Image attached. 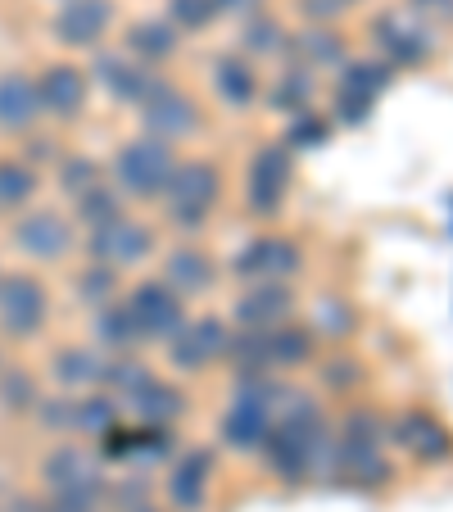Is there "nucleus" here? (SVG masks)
I'll return each mask as SVG.
<instances>
[{
	"instance_id": "nucleus-51",
	"label": "nucleus",
	"mask_w": 453,
	"mask_h": 512,
	"mask_svg": "<svg viewBox=\"0 0 453 512\" xmlns=\"http://www.w3.org/2000/svg\"><path fill=\"white\" fill-rule=\"evenodd\" d=\"M127 512H164V508H155V503H141V508H127Z\"/></svg>"
},
{
	"instance_id": "nucleus-4",
	"label": "nucleus",
	"mask_w": 453,
	"mask_h": 512,
	"mask_svg": "<svg viewBox=\"0 0 453 512\" xmlns=\"http://www.w3.org/2000/svg\"><path fill=\"white\" fill-rule=\"evenodd\" d=\"M177 145L159 141V136H132V141H123L109 155V182L123 191V200H136V204H155L159 195H164L168 177H173L177 168Z\"/></svg>"
},
{
	"instance_id": "nucleus-23",
	"label": "nucleus",
	"mask_w": 453,
	"mask_h": 512,
	"mask_svg": "<svg viewBox=\"0 0 453 512\" xmlns=\"http://www.w3.org/2000/svg\"><path fill=\"white\" fill-rule=\"evenodd\" d=\"M322 354V336L313 331V322H281V327H268V368L277 377H290V372L313 368Z\"/></svg>"
},
{
	"instance_id": "nucleus-42",
	"label": "nucleus",
	"mask_w": 453,
	"mask_h": 512,
	"mask_svg": "<svg viewBox=\"0 0 453 512\" xmlns=\"http://www.w3.org/2000/svg\"><path fill=\"white\" fill-rule=\"evenodd\" d=\"M313 368H318V381L331 390V395H354V390H363V381H367L363 358H354V354L318 358Z\"/></svg>"
},
{
	"instance_id": "nucleus-3",
	"label": "nucleus",
	"mask_w": 453,
	"mask_h": 512,
	"mask_svg": "<svg viewBox=\"0 0 453 512\" xmlns=\"http://www.w3.org/2000/svg\"><path fill=\"white\" fill-rule=\"evenodd\" d=\"M222 182H227V177H222V168L213 164V159H204V155L177 159L173 177H168L164 195H159L164 223L182 236H200L222 204Z\"/></svg>"
},
{
	"instance_id": "nucleus-52",
	"label": "nucleus",
	"mask_w": 453,
	"mask_h": 512,
	"mask_svg": "<svg viewBox=\"0 0 453 512\" xmlns=\"http://www.w3.org/2000/svg\"><path fill=\"white\" fill-rule=\"evenodd\" d=\"M345 5H349V10H354V5H358V0H345Z\"/></svg>"
},
{
	"instance_id": "nucleus-7",
	"label": "nucleus",
	"mask_w": 453,
	"mask_h": 512,
	"mask_svg": "<svg viewBox=\"0 0 453 512\" xmlns=\"http://www.w3.org/2000/svg\"><path fill=\"white\" fill-rule=\"evenodd\" d=\"M50 327V286L37 272H5L0 277V340L28 345Z\"/></svg>"
},
{
	"instance_id": "nucleus-5",
	"label": "nucleus",
	"mask_w": 453,
	"mask_h": 512,
	"mask_svg": "<svg viewBox=\"0 0 453 512\" xmlns=\"http://www.w3.org/2000/svg\"><path fill=\"white\" fill-rule=\"evenodd\" d=\"M295 191V150L286 141H259L245 159V213L277 223Z\"/></svg>"
},
{
	"instance_id": "nucleus-15",
	"label": "nucleus",
	"mask_w": 453,
	"mask_h": 512,
	"mask_svg": "<svg viewBox=\"0 0 453 512\" xmlns=\"http://www.w3.org/2000/svg\"><path fill=\"white\" fill-rule=\"evenodd\" d=\"M114 19V0H59V10L50 14V41L64 50H100L114 32Z\"/></svg>"
},
{
	"instance_id": "nucleus-11",
	"label": "nucleus",
	"mask_w": 453,
	"mask_h": 512,
	"mask_svg": "<svg viewBox=\"0 0 453 512\" xmlns=\"http://www.w3.org/2000/svg\"><path fill=\"white\" fill-rule=\"evenodd\" d=\"M227 336H232V322L218 318V313L186 318L182 327L164 340L168 368H173L177 377H200V372L218 368L222 354H227Z\"/></svg>"
},
{
	"instance_id": "nucleus-27",
	"label": "nucleus",
	"mask_w": 453,
	"mask_h": 512,
	"mask_svg": "<svg viewBox=\"0 0 453 512\" xmlns=\"http://www.w3.org/2000/svg\"><path fill=\"white\" fill-rule=\"evenodd\" d=\"M213 91H218V100L227 109H236V114L254 109L263 96V78H259V68H254V59H245L241 50L218 55L213 59Z\"/></svg>"
},
{
	"instance_id": "nucleus-2",
	"label": "nucleus",
	"mask_w": 453,
	"mask_h": 512,
	"mask_svg": "<svg viewBox=\"0 0 453 512\" xmlns=\"http://www.w3.org/2000/svg\"><path fill=\"white\" fill-rule=\"evenodd\" d=\"M41 485L55 512H105L109 508V472L96 449L78 440H59L41 458Z\"/></svg>"
},
{
	"instance_id": "nucleus-12",
	"label": "nucleus",
	"mask_w": 453,
	"mask_h": 512,
	"mask_svg": "<svg viewBox=\"0 0 453 512\" xmlns=\"http://www.w3.org/2000/svg\"><path fill=\"white\" fill-rule=\"evenodd\" d=\"M159 254V227L145 223V218H132V213H118L114 223L91 227L87 232V259L109 263V268L127 272L141 268Z\"/></svg>"
},
{
	"instance_id": "nucleus-41",
	"label": "nucleus",
	"mask_w": 453,
	"mask_h": 512,
	"mask_svg": "<svg viewBox=\"0 0 453 512\" xmlns=\"http://www.w3.org/2000/svg\"><path fill=\"white\" fill-rule=\"evenodd\" d=\"M32 422H37L46 435H59V440L78 435V395H73V390H59V395H41L37 408H32Z\"/></svg>"
},
{
	"instance_id": "nucleus-9",
	"label": "nucleus",
	"mask_w": 453,
	"mask_h": 512,
	"mask_svg": "<svg viewBox=\"0 0 453 512\" xmlns=\"http://www.w3.org/2000/svg\"><path fill=\"white\" fill-rule=\"evenodd\" d=\"M78 232L82 227L64 209H23L10 223V245L28 263H64L78 254Z\"/></svg>"
},
{
	"instance_id": "nucleus-33",
	"label": "nucleus",
	"mask_w": 453,
	"mask_h": 512,
	"mask_svg": "<svg viewBox=\"0 0 453 512\" xmlns=\"http://www.w3.org/2000/svg\"><path fill=\"white\" fill-rule=\"evenodd\" d=\"M286 23L268 10H254L250 19H241V55L245 59H286Z\"/></svg>"
},
{
	"instance_id": "nucleus-38",
	"label": "nucleus",
	"mask_w": 453,
	"mask_h": 512,
	"mask_svg": "<svg viewBox=\"0 0 453 512\" xmlns=\"http://www.w3.org/2000/svg\"><path fill=\"white\" fill-rule=\"evenodd\" d=\"M118 417H123V404H118L109 390H78V435H91V440H100V435H109L118 426Z\"/></svg>"
},
{
	"instance_id": "nucleus-35",
	"label": "nucleus",
	"mask_w": 453,
	"mask_h": 512,
	"mask_svg": "<svg viewBox=\"0 0 453 512\" xmlns=\"http://www.w3.org/2000/svg\"><path fill=\"white\" fill-rule=\"evenodd\" d=\"M73 295H78L82 309H105V304H114L123 295V272L87 259V268H78V277H73Z\"/></svg>"
},
{
	"instance_id": "nucleus-29",
	"label": "nucleus",
	"mask_w": 453,
	"mask_h": 512,
	"mask_svg": "<svg viewBox=\"0 0 453 512\" xmlns=\"http://www.w3.org/2000/svg\"><path fill=\"white\" fill-rule=\"evenodd\" d=\"M127 413L136 417L141 426H177L186 417V390L173 386V381H164L155 372V377L145 381L141 390H136L132 399H127Z\"/></svg>"
},
{
	"instance_id": "nucleus-43",
	"label": "nucleus",
	"mask_w": 453,
	"mask_h": 512,
	"mask_svg": "<svg viewBox=\"0 0 453 512\" xmlns=\"http://www.w3.org/2000/svg\"><path fill=\"white\" fill-rule=\"evenodd\" d=\"M164 19L186 37V32H209L222 14H218V5H213V0H168Z\"/></svg>"
},
{
	"instance_id": "nucleus-49",
	"label": "nucleus",
	"mask_w": 453,
	"mask_h": 512,
	"mask_svg": "<svg viewBox=\"0 0 453 512\" xmlns=\"http://www.w3.org/2000/svg\"><path fill=\"white\" fill-rule=\"evenodd\" d=\"M218 14H232V19H250L254 10H263V0H213Z\"/></svg>"
},
{
	"instance_id": "nucleus-30",
	"label": "nucleus",
	"mask_w": 453,
	"mask_h": 512,
	"mask_svg": "<svg viewBox=\"0 0 453 512\" xmlns=\"http://www.w3.org/2000/svg\"><path fill=\"white\" fill-rule=\"evenodd\" d=\"M123 50L132 59H141V64L159 68L182 50V32H177L164 14H159V19H136V23H127V32H123Z\"/></svg>"
},
{
	"instance_id": "nucleus-40",
	"label": "nucleus",
	"mask_w": 453,
	"mask_h": 512,
	"mask_svg": "<svg viewBox=\"0 0 453 512\" xmlns=\"http://www.w3.org/2000/svg\"><path fill=\"white\" fill-rule=\"evenodd\" d=\"M109 177V168L100 164V159H91V155H64L55 164V191L64 195L68 204L78 200V195H87L96 182H105Z\"/></svg>"
},
{
	"instance_id": "nucleus-22",
	"label": "nucleus",
	"mask_w": 453,
	"mask_h": 512,
	"mask_svg": "<svg viewBox=\"0 0 453 512\" xmlns=\"http://www.w3.org/2000/svg\"><path fill=\"white\" fill-rule=\"evenodd\" d=\"M327 476H336V481L349 485V490H381V485L395 481V463L386 458V449H376V445L336 440V445H331Z\"/></svg>"
},
{
	"instance_id": "nucleus-8",
	"label": "nucleus",
	"mask_w": 453,
	"mask_h": 512,
	"mask_svg": "<svg viewBox=\"0 0 453 512\" xmlns=\"http://www.w3.org/2000/svg\"><path fill=\"white\" fill-rule=\"evenodd\" d=\"M136 114H141L145 136H159V141H168V145H182V141H191V136L204 132L200 100H195L182 82L164 78V73H159V82L150 87V96L136 105Z\"/></svg>"
},
{
	"instance_id": "nucleus-39",
	"label": "nucleus",
	"mask_w": 453,
	"mask_h": 512,
	"mask_svg": "<svg viewBox=\"0 0 453 512\" xmlns=\"http://www.w3.org/2000/svg\"><path fill=\"white\" fill-rule=\"evenodd\" d=\"M150 377H155V368H150V363H145L141 354H109V363H105V381H100V390H109V395H114L118 404H127V399H132Z\"/></svg>"
},
{
	"instance_id": "nucleus-25",
	"label": "nucleus",
	"mask_w": 453,
	"mask_h": 512,
	"mask_svg": "<svg viewBox=\"0 0 453 512\" xmlns=\"http://www.w3.org/2000/svg\"><path fill=\"white\" fill-rule=\"evenodd\" d=\"M41 123V100L37 82L23 68H5L0 73V136H28Z\"/></svg>"
},
{
	"instance_id": "nucleus-20",
	"label": "nucleus",
	"mask_w": 453,
	"mask_h": 512,
	"mask_svg": "<svg viewBox=\"0 0 453 512\" xmlns=\"http://www.w3.org/2000/svg\"><path fill=\"white\" fill-rule=\"evenodd\" d=\"M299 318V290L290 281H245L241 295L232 300L227 322L232 327H281V322Z\"/></svg>"
},
{
	"instance_id": "nucleus-36",
	"label": "nucleus",
	"mask_w": 453,
	"mask_h": 512,
	"mask_svg": "<svg viewBox=\"0 0 453 512\" xmlns=\"http://www.w3.org/2000/svg\"><path fill=\"white\" fill-rule=\"evenodd\" d=\"M118 213H127V200H123V191H118L114 182H96L87 195H78L73 200V223L82 227V232H91V227H105V223H114Z\"/></svg>"
},
{
	"instance_id": "nucleus-21",
	"label": "nucleus",
	"mask_w": 453,
	"mask_h": 512,
	"mask_svg": "<svg viewBox=\"0 0 453 512\" xmlns=\"http://www.w3.org/2000/svg\"><path fill=\"white\" fill-rule=\"evenodd\" d=\"M159 277H164L186 304H191V300H204V295L218 290L222 263L213 259L200 241H177L173 250H164V268H159Z\"/></svg>"
},
{
	"instance_id": "nucleus-26",
	"label": "nucleus",
	"mask_w": 453,
	"mask_h": 512,
	"mask_svg": "<svg viewBox=\"0 0 453 512\" xmlns=\"http://www.w3.org/2000/svg\"><path fill=\"white\" fill-rule=\"evenodd\" d=\"M50 381H55L59 390H96L100 381H105V363H109V354L105 349H96V345H82V340H73V345H59V349H50Z\"/></svg>"
},
{
	"instance_id": "nucleus-18",
	"label": "nucleus",
	"mask_w": 453,
	"mask_h": 512,
	"mask_svg": "<svg viewBox=\"0 0 453 512\" xmlns=\"http://www.w3.org/2000/svg\"><path fill=\"white\" fill-rule=\"evenodd\" d=\"M91 87H100L114 105H141L145 96H150V87L159 82V73L150 64H141V59H132L127 50H91Z\"/></svg>"
},
{
	"instance_id": "nucleus-1",
	"label": "nucleus",
	"mask_w": 453,
	"mask_h": 512,
	"mask_svg": "<svg viewBox=\"0 0 453 512\" xmlns=\"http://www.w3.org/2000/svg\"><path fill=\"white\" fill-rule=\"evenodd\" d=\"M331 445H336V426H331L327 408L295 386L281 390L277 408H272L268 440H263V449H259L272 481L309 485V481H318V476H327Z\"/></svg>"
},
{
	"instance_id": "nucleus-14",
	"label": "nucleus",
	"mask_w": 453,
	"mask_h": 512,
	"mask_svg": "<svg viewBox=\"0 0 453 512\" xmlns=\"http://www.w3.org/2000/svg\"><path fill=\"white\" fill-rule=\"evenodd\" d=\"M37 82V100H41V118L55 123H78L91 105V73L73 59H50L41 73H32Z\"/></svg>"
},
{
	"instance_id": "nucleus-32",
	"label": "nucleus",
	"mask_w": 453,
	"mask_h": 512,
	"mask_svg": "<svg viewBox=\"0 0 453 512\" xmlns=\"http://www.w3.org/2000/svg\"><path fill=\"white\" fill-rule=\"evenodd\" d=\"M41 195V173L23 155H0V213H23Z\"/></svg>"
},
{
	"instance_id": "nucleus-34",
	"label": "nucleus",
	"mask_w": 453,
	"mask_h": 512,
	"mask_svg": "<svg viewBox=\"0 0 453 512\" xmlns=\"http://www.w3.org/2000/svg\"><path fill=\"white\" fill-rule=\"evenodd\" d=\"M336 440L386 449L390 445V413H381V408H372V404H349L336 422Z\"/></svg>"
},
{
	"instance_id": "nucleus-17",
	"label": "nucleus",
	"mask_w": 453,
	"mask_h": 512,
	"mask_svg": "<svg viewBox=\"0 0 453 512\" xmlns=\"http://www.w3.org/2000/svg\"><path fill=\"white\" fill-rule=\"evenodd\" d=\"M232 272L241 281H290L304 272V245L286 232H263L241 245Z\"/></svg>"
},
{
	"instance_id": "nucleus-19",
	"label": "nucleus",
	"mask_w": 453,
	"mask_h": 512,
	"mask_svg": "<svg viewBox=\"0 0 453 512\" xmlns=\"http://www.w3.org/2000/svg\"><path fill=\"white\" fill-rule=\"evenodd\" d=\"M213 476H218V454L213 449H182L164 476L168 512H204L213 494Z\"/></svg>"
},
{
	"instance_id": "nucleus-46",
	"label": "nucleus",
	"mask_w": 453,
	"mask_h": 512,
	"mask_svg": "<svg viewBox=\"0 0 453 512\" xmlns=\"http://www.w3.org/2000/svg\"><path fill=\"white\" fill-rule=\"evenodd\" d=\"M404 10L417 14L426 28H453V0H404Z\"/></svg>"
},
{
	"instance_id": "nucleus-6",
	"label": "nucleus",
	"mask_w": 453,
	"mask_h": 512,
	"mask_svg": "<svg viewBox=\"0 0 453 512\" xmlns=\"http://www.w3.org/2000/svg\"><path fill=\"white\" fill-rule=\"evenodd\" d=\"M395 87V68L376 55H349L336 68V87H331V123L358 127L372 118V105Z\"/></svg>"
},
{
	"instance_id": "nucleus-16",
	"label": "nucleus",
	"mask_w": 453,
	"mask_h": 512,
	"mask_svg": "<svg viewBox=\"0 0 453 512\" xmlns=\"http://www.w3.org/2000/svg\"><path fill=\"white\" fill-rule=\"evenodd\" d=\"M390 445H399L422 467H440L453 458V431L431 408H404V413L390 417Z\"/></svg>"
},
{
	"instance_id": "nucleus-53",
	"label": "nucleus",
	"mask_w": 453,
	"mask_h": 512,
	"mask_svg": "<svg viewBox=\"0 0 453 512\" xmlns=\"http://www.w3.org/2000/svg\"><path fill=\"white\" fill-rule=\"evenodd\" d=\"M0 277H5V268H0Z\"/></svg>"
},
{
	"instance_id": "nucleus-50",
	"label": "nucleus",
	"mask_w": 453,
	"mask_h": 512,
	"mask_svg": "<svg viewBox=\"0 0 453 512\" xmlns=\"http://www.w3.org/2000/svg\"><path fill=\"white\" fill-rule=\"evenodd\" d=\"M10 512H55V508H50V499H37V494H19V499L10 503Z\"/></svg>"
},
{
	"instance_id": "nucleus-31",
	"label": "nucleus",
	"mask_w": 453,
	"mask_h": 512,
	"mask_svg": "<svg viewBox=\"0 0 453 512\" xmlns=\"http://www.w3.org/2000/svg\"><path fill=\"white\" fill-rule=\"evenodd\" d=\"M91 345L105 349V354H136L141 349V331H136L123 295L105 309H91Z\"/></svg>"
},
{
	"instance_id": "nucleus-47",
	"label": "nucleus",
	"mask_w": 453,
	"mask_h": 512,
	"mask_svg": "<svg viewBox=\"0 0 453 512\" xmlns=\"http://www.w3.org/2000/svg\"><path fill=\"white\" fill-rule=\"evenodd\" d=\"M295 10L309 23H340L349 14V5L345 0H295Z\"/></svg>"
},
{
	"instance_id": "nucleus-45",
	"label": "nucleus",
	"mask_w": 453,
	"mask_h": 512,
	"mask_svg": "<svg viewBox=\"0 0 453 512\" xmlns=\"http://www.w3.org/2000/svg\"><path fill=\"white\" fill-rule=\"evenodd\" d=\"M354 309H349L345 300H322V309H318V318H313V331L318 336H349L354 331Z\"/></svg>"
},
{
	"instance_id": "nucleus-44",
	"label": "nucleus",
	"mask_w": 453,
	"mask_h": 512,
	"mask_svg": "<svg viewBox=\"0 0 453 512\" xmlns=\"http://www.w3.org/2000/svg\"><path fill=\"white\" fill-rule=\"evenodd\" d=\"M281 141L290 145V150H313V145H327L331 141V118L318 114V109H304V114L290 118L286 136Z\"/></svg>"
},
{
	"instance_id": "nucleus-48",
	"label": "nucleus",
	"mask_w": 453,
	"mask_h": 512,
	"mask_svg": "<svg viewBox=\"0 0 453 512\" xmlns=\"http://www.w3.org/2000/svg\"><path fill=\"white\" fill-rule=\"evenodd\" d=\"M23 159H28L32 168H46V164H59L64 159V150H59V141H50V136H32L28 132V145H23Z\"/></svg>"
},
{
	"instance_id": "nucleus-28",
	"label": "nucleus",
	"mask_w": 453,
	"mask_h": 512,
	"mask_svg": "<svg viewBox=\"0 0 453 512\" xmlns=\"http://www.w3.org/2000/svg\"><path fill=\"white\" fill-rule=\"evenodd\" d=\"M318 73H309L304 64H281V73H272V82L263 87V105L272 109V114H286V118H295V114H304V109H313V100H318Z\"/></svg>"
},
{
	"instance_id": "nucleus-13",
	"label": "nucleus",
	"mask_w": 453,
	"mask_h": 512,
	"mask_svg": "<svg viewBox=\"0 0 453 512\" xmlns=\"http://www.w3.org/2000/svg\"><path fill=\"white\" fill-rule=\"evenodd\" d=\"M127 313H132L136 331H141V345H164L177 327H182L191 313H186V300L168 286L164 277H141L127 286L123 295Z\"/></svg>"
},
{
	"instance_id": "nucleus-24",
	"label": "nucleus",
	"mask_w": 453,
	"mask_h": 512,
	"mask_svg": "<svg viewBox=\"0 0 453 512\" xmlns=\"http://www.w3.org/2000/svg\"><path fill=\"white\" fill-rule=\"evenodd\" d=\"M286 59L290 64H304L309 73H336L349 59V41L336 32V23H309V28L290 32Z\"/></svg>"
},
{
	"instance_id": "nucleus-10",
	"label": "nucleus",
	"mask_w": 453,
	"mask_h": 512,
	"mask_svg": "<svg viewBox=\"0 0 453 512\" xmlns=\"http://www.w3.org/2000/svg\"><path fill=\"white\" fill-rule=\"evenodd\" d=\"M367 37H372L376 59H386L390 68H426L435 59V28H426L417 14L399 10H381L367 23Z\"/></svg>"
},
{
	"instance_id": "nucleus-37",
	"label": "nucleus",
	"mask_w": 453,
	"mask_h": 512,
	"mask_svg": "<svg viewBox=\"0 0 453 512\" xmlns=\"http://www.w3.org/2000/svg\"><path fill=\"white\" fill-rule=\"evenodd\" d=\"M41 399V381L32 368H19V363H0V413L10 417H32Z\"/></svg>"
}]
</instances>
